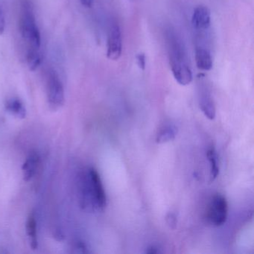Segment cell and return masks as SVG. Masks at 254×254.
I'll return each instance as SVG.
<instances>
[{
  "label": "cell",
  "mask_w": 254,
  "mask_h": 254,
  "mask_svg": "<svg viewBox=\"0 0 254 254\" xmlns=\"http://www.w3.org/2000/svg\"><path fill=\"white\" fill-rule=\"evenodd\" d=\"M200 108L206 118L209 120H214L215 117V107L213 100L209 95L202 96L200 99Z\"/></svg>",
  "instance_id": "obj_11"
},
{
  "label": "cell",
  "mask_w": 254,
  "mask_h": 254,
  "mask_svg": "<svg viewBox=\"0 0 254 254\" xmlns=\"http://www.w3.org/2000/svg\"><path fill=\"white\" fill-rule=\"evenodd\" d=\"M78 194L81 206L89 209H105L107 197L100 175L93 168L83 172L78 178Z\"/></svg>",
  "instance_id": "obj_1"
},
{
  "label": "cell",
  "mask_w": 254,
  "mask_h": 254,
  "mask_svg": "<svg viewBox=\"0 0 254 254\" xmlns=\"http://www.w3.org/2000/svg\"><path fill=\"white\" fill-rule=\"evenodd\" d=\"M5 108L8 112L14 114L16 117L24 119L26 116V108L23 102L18 99H11L5 104Z\"/></svg>",
  "instance_id": "obj_12"
},
{
  "label": "cell",
  "mask_w": 254,
  "mask_h": 254,
  "mask_svg": "<svg viewBox=\"0 0 254 254\" xmlns=\"http://www.w3.org/2000/svg\"><path fill=\"white\" fill-rule=\"evenodd\" d=\"M39 160V155L35 151H32L28 156L23 166V178L25 181H29L33 178L38 169Z\"/></svg>",
  "instance_id": "obj_8"
},
{
  "label": "cell",
  "mask_w": 254,
  "mask_h": 254,
  "mask_svg": "<svg viewBox=\"0 0 254 254\" xmlns=\"http://www.w3.org/2000/svg\"><path fill=\"white\" fill-rule=\"evenodd\" d=\"M228 215V203L224 196L220 194L213 196L206 211V220L215 227L225 224Z\"/></svg>",
  "instance_id": "obj_3"
},
{
  "label": "cell",
  "mask_w": 254,
  "mask_h": 254,
  "mask_svg": "<svg viewBox=\"0 0 254 254\" xmlns=\"http://www.w3.org/2000/svg\"><path fill=\"white\" fill-rule=\"evenodd\" d=\"M166 221L169 227L172 229H175L177 227V218L175 214L169 213L166 216Z\"/></svg>",
  "instance_id": "obj_17"
},
{
  "label": "cell",
  "mask_w": 254,
  "mask_h": 254,
  "mask_svg": "<svg viewBox=\"0 0 254 254\" xmlns=\"http://www.w3.org/2000/svg\"><path fill=\"white\" fill-rule=\"evenodd\" d=\"M206 157L210 164V182H212L219 175V167H218V159H217L215 150L213 148L208 149Z\"/></svg>",
  "instance_id": "obj_15"
},
{
  "label": "cell",
  "mask_w": 254,
  "mask_h": 254,
  "mask_svg": "<svg viewBox=\"0 0 254 254\" xmlns=\"http://www.w3.org/2000/svg\"><path fill=\"white\" fill-rule=\"evenodd\" d=\"M211 22V13L205 5H198L194 8L191 17L193 27L198 30L208 29Z\"/></svg>",
  "instance_id": "obj_7"
},
{
  "label": "cell",
  "mask_w": 254,
  "mask_h": 254,
  "mask_svg": "<svg viewBox=\"0 0 254 254\" xmlns=\"http://www.w3.org/2000/svg\"><path fill=\"white\" fill-rule=\"evenodd\" d=\"M177 134L176 127L172 126H167L163 127L159 131L157 136V143H165L173 140Z\"/></svg>",
  "instance_id": "obj_14"
},
{
  "label": "cell",
  "mask_w": 254,
  "mask_h": 254,
  "mask_svg": "<svg viewBox=\"0 0 254 254\" xmlns=\"http://www.w3.org/2000/svg\"><path fill=\"white\" fill-rule=\"evenodd\" d=\"M20 29L22 37L29 46L28 48H41V33L35 20L33 10L29 2H24L22 5Z\"/></svg>",
  "instance_id": "obj_2"
},
{
  "label": "cell",
  "mask_w": 254,
  "mask_h": 254,
  "mask_svg": "<svg viewBox=\"0 0 254 254\" xmlns=\"http://www.w3.org/2000/svg\"><path fill=\"white\" fill-rule=\"evenodd\" d=\"M196 66L201 70L209 71L212 69L213 62L210 53L203 48H197L195 51Z\"/></svg>",
  "instance_id": "obj_9"
},
{
  "label": "cell",
  "mask_w": 254,
  "mask_h": 254,
  "mask_svg": "<svg viewBox=\"0 0 254 254\" xmlns=\"http://www.w3.org/2000/svg\"><path fill=\"white\" fill-rule=\"evenodd\" d=\"M170 66L174 78L181 85L190 84L192 81V73L179 52H175L170 57Z\"/></svg>",
  "instance_id": "obj_5"
},
{
  "label": "cell",
  "mask_w": 254,
  "mask_h": 254,
  "mask_svg": "<svg viewBox=\"0 0 254 254\" xmlns=\"http://www.w3.org/2000/svg\"><path fill=\"white\" fill-rule=\"evenodd\" d=\"M146 253L151 254H157V253H159V251L157 250V248H154V247H151V248H149L147 250Z\"/></svg>",
  "instance_id": "obj_20"
},
{
  "label": "cell",
  "mask_w": 254,
  "mask_h": 254,
  "mask_svg": "<svg viewBox=\"0 0 254 254\" xmlns=\"http://www.w3.org/2000/svg\"><path fill=\"white\" fill-rule=\"evenodd\" d=\"M27 64L31 71L38 69L42 62V56L40 53V49L28 48Z\"/></svg>",
  "instance_id": "obj_13"
},
{
  "label": "cell",
  "mask_w": 254,
  "mask_h": 254,
  "mask_svg": "<svg viewBox=\"0 0 254 254\" xmlns=\"http://www.w3.org/2000/svg\"><path fill=\"white\" fill-rule=\"evenodd\" d=\"M136 63H137L139 69L145 70V67H146V58H145V54L144 53H139L136 56Z\"/></svg>",
  "instance_id": "obj_16"
},
{
  "label": "cell",
  "mask_w": 254,
  "mask_h": 254,
  "mask_svg": "<svg viewBox=\"0 0 254 254\" xmlns=\"http://www.w3.org/2000/svg\"><path fill=\"white\" fill-rule=\"evenodd\" d=\"M83 6L86 8H90L93 5V0H80Z\"/></svg>",
  "instance_id": "obj_19"
},
{
  "label": "cell",
  "mask_w": 254,
  "mask_h": 254,
  "mask_svg": "<svg viewBox=\"0 0 254 254\" xmlns=\"http://www.w3.org/2000/svg\"><path fill=\"white\" fill-rule=\"evenodd\" d=\"M26 230L29 236V242L32 249L36 250L38 248V234H37V221L35 213L32 212L28 218L26 223Z\"/></svg>",
  "instance_id": "obj_10"
},
{
  "label": "cell",
  "mask_w": 254,
  "mask_h": 254,
  "mask_svg": "<svg viewBox=\"0 0 254 254\" xmlns=\"http://www.w3.org/2000/svg\"><path fill=\"white\" fill-rule=\"evenodd\" d=\"M47 88L50 105L54 108L62 107L64 104V89L62 80L53 69L47 74Z\"/></svg>",
  "instance_id": "obj_4"
},
{
  "label": "cell",
  "mask_w": 254,
  "mask_h": 254,
  "mask_svg": "<svg viewBox=\"0 0 254 254\" xmlns=\"http://www.w3.org/2000/svg\"><path fill=\"white\" fill-rule=\"evenodd\" d=\"M5 29V15H4L3 11H2V8L0 7V35H2Z\"/></svg>",
  "instance_id": "obj_18"
},
{
  "label": "cell",
  "mask_w": 254,
  "mask_h": 254,
  "mask_svg": "<svg viewBox=\"0 0 254 254\" xmlns=\"http://www.w3.org/2000/svg\"><path fill=\"white\" fill-rule=\"evenodd\" d=\"M123 39L122 32L118 25H114L108 34L107 44V57L111 61H117L122 56Z\"/></svg>",
  "instance_id": "obj_6"
}]
</instances>
